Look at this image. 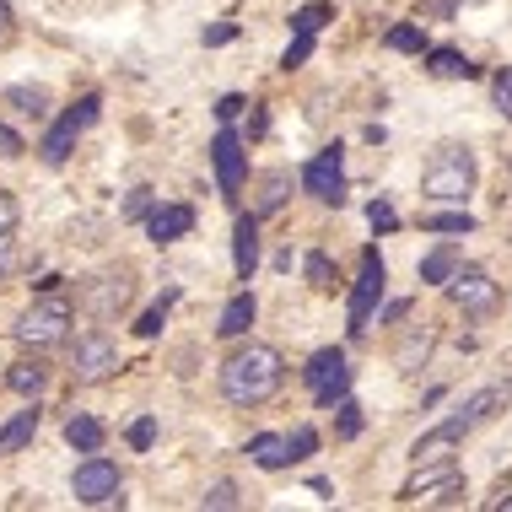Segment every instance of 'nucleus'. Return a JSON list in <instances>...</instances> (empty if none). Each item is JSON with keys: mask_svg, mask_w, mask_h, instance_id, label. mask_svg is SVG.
I'll return each mask as SVG.
<instances>
[{"mask_svg": "<svg viewBox=\"0 0 512 512\" xmlns=\"http://www.w3.org/2000/svg\"><path fill=\"white\" fill-rule=\"evenodd\" d=\"M281 383H286V356L275 345H243V351H232L221 362V399L238 410H254L265 399H275Z\"/></svg>", "mask_w": 512, "mask_h": 512, "instance_id": "1", "label": "nucleus"}, {"mask_svg": "<svg viewBox=\"0 0 512 512\" xmlns=\"http://www.w3.org/2000/svg\"><path fill=\"white\" fill-rule=\"evenodd\" d=\"M475 151L459 146V141H448V146H437L432 151V162L421 168V195L432 200V205H464L469 195H475Z\"/></svg>", "mask_w": 512, "mask_h": 512, "instance_id": "2", "label": "nucleus"}, {"mask_svg": "<svg viewBox=\"0 0 512 512\" xmlns=\"http://www.w3.org/2000/svg\"><path fill=\"white\" fill-rule=\"evenodd\" d=\"M71 297L60 292H44L27 302V313L17 318V340L27 345V351H54V345H71Z\"/></svg>", "mask_w": 512, "mask_h": 512, "instance_id": "3", "label": "nucleus"}, {"mask_svg": "<svg viewBox=\"0 0 512 512\" xmlns=\"http://www.w3.org/2000/svg\"><path fill=\"white\" fill-rule=\"evenodd\" d=\"M98 114H103V98H98V92H87V98H81L76 108H65V114L49 124V135L38 141V157H44L49 168H60V162L76 151L81 130H92V124H98Z\"/></svg>", "mask_w": 512, "mask_h": 512, "instance_id": "4", "label": "nucleus"}, {"mask_svg": "<svg viewBox=\"0 0 512 512\" xmlns=\"http://www.w3.org/2000/svg\"><path fill=\"white\" fill-rule=\"evenodd\" d=\"M302 383H308V394H313L318 410H335L340 399L351 394V367H345V351H340V345L313 351L308 367H302Z\"/></svg>", "mask_w": 512, "mask_h": 512, "instance_id": "5", "label": "nucleus"}, {"mask_svg": "<svg viewBox=\"0 0 512 512\" xmlns=\"http://www.w3.org/2000/svg\"><path fill=\"white\" fill-rule=\"evenodd\" d=\"M65 372H71V383H103L119 372V345L103 335V329H87V335L71 340V362H65Z\"/></svg>", "mask_w": 512, "mask_h": 512, "instance_id": "6", "label": "nucleus"}, {"mask_svg": "<svg viewBox=\"0 0 512 512\" xmlns=\"http://www.w3.org/2000/svg\"><path fill=\"white\" fill-rule=\"evenodd\" d=\"M383 286H389V270H383V259H378V248H367L362 254V275H356V286H351V308H345V318H351V340H362L367 329H372V313H378V302H383Z\"/></svg>", "mask_w": 512, "mask_h": 512, "instance_id": "7", "label": "nucleus"}, {"mask_svg": "<svg viewBox=\"0 0 512 512\" xmlns=\"http://www.w3.org/2000/svg\"><path fill=\"white\" fill-rule=\"evenodd\" d=\"M119 491H124V475H119V464H114V459H103V453H87V459L76 464V475H71V496H76L81 507L119 502Z\"/></svg>", "mask_w": 512, "mask_h": 512, "instance_id": "8", "label": "nucleus"}, {"mask_svg": "<svg viewBox=\"0 0 512 512\" xmlns=\"http://www.w3.org/2000/svg\"><path fill=\"white\" fill-rule=\"evenodd\" d=\"M448 297L464 318H491L496 308H502V286H496L480 265H459V275L448 281Z\"/></svg>", "mask_w": 512, "mask_h": 512, "instance_id": "9", "label": "nucleus"}, {"mask_svg": "<svg viewBox=\"0 0 512 512\" xmlns=\"http://www.w3.org/2000/svg\"><path fill=\"white\" fill-rule=\"evenodd\" d=\"M211 168H216V189L221 200H238V189L248 184V151H243V135L232 124H221L216 141H211Z\"/></svg>", "mask_w": 512, "mask_h": 512, "instance_id": "10", "label": "nucleus"}, {"mask_svg": "<svg viewBox=\"0 0 512 512\" xmlns=\"http://www.w3.org/2000/svg\"><path fill=\"white\" fill-rule=\"evenodd\" d=\"M130 297H135L130 270H103V275H87V281H81V308L92 318H119L130 308Z\"/></svg>", "mask_w": 512, "mask_h": 512, "instance_id": "11", "label": "nucleus"}, {"mask_svg": "<svg viewBox=\"0 0 512 512\" xmlns=\"http://www.w3.org/2000/svg\"><path fill=\"white\" fill-rule=\"evenodd\" d=\"M302 189H308L313 200H324V205H340L345 200V146H324L318 157L302 168Z\"/></svg>", "mask_w": 512, "mask_h": 512, "instance_id": "12", "label": "nucleus"}, {"mask_svg": "<svg viewBox=\"0 0 512 512\" xmlns=\"http://www.w3.org/2000/svg\"><path fill=\"white\" fill-rule=\"evenodd\" d=\"M464 432H469V421H464V415H448V421L432 426L426 437H415L410 459H415V464H448V459H453V448L464 442Z\"/></svg>", "mask_w": 512, "mask_h": 512, "instance_id": "13", "label": "nucleus"}, {"mask_svg": "<svg viewBox=\"0 0 512 512\" xmlns=\"http://www.w3.org/2000/svg\"><path fill=\"white\" fill-rule=\"evenodd\" d=\"M146 232H151V243H178V238H189L195 232V205H178V200H168V205H151V216H146Z\"/></svg>", "mask_w": 512, "mask_h": 512, "instance_id": "14", "label": "nucleus"}, {"mask_svg": "<svg viewBox=\"0 0 512 512\" xmlns=\"http://www.w3.org/2000/svg\"><path fill=\"white\" fill-rule=\"evenodd\" d=\"M259 211H238V227H232V270H238V281H254L259 270Z\"/></svg>", "mask_w": 512, "mask_h": 512, "instance_id": "15", "label": "nucleus"}, {"mask_svg": "<svg viewBox=\"0 0 512 512\" xmlns=\"http://www.w3.org/2000/svg\"><path fill=\"white\" fill-rule=\"evenodd\" d=\"M507 399H512V378H502V383H491V389H480V394H469L464 405H459V415H464V421H469V432H475V426H480V421H491V415L502 410Z\"/></svg>", "mask_w": 512, "mask_h": 512, "instance_id": "16", "label": "nucleus"}, {"mask_svg": "<svg viewBox=\"0 0 512 512\" xmlns=\"http://www.w3.org/2000/svg\"><path fill=\"white\" fill-rule=\"evenodd\" d=\"M254 292H238V297H232L227 302V308H221V324H216V335L221 340H243L248 335V329H254Z\"/></svg>", "mask_w": 512, "mask_h": 512, "instance_id": "17", "label": "nucleus"}, {"mask_svg": "<svg viewBox=\"0 0 512 512\" xmlns=\"http://www.w3.org/2000/svg\"><path fill=\"white\" fill-rule=\"evenodd\" d=\"M248 453H254L259 469H292V437L286 432H259L248 442Z\"/></svg>", "mask_w": 512, "mask_h": 512, "instance_id": "18", "label": "nucleus"}, {"mask_svg": "<svg viewBox=\"0 0 512 512\" xmlns=\"http://www.w3.org/2000/svg\"><path fill=\"white\" fill-rule=\"evenodd\" d=\"M459 265H464L459 248H453V243H437L432 254L421 259V281H426V286H448L453 275H459Z\"/></svg>", "mask_w": 512, "mask_h": 512, "instance_id": "19", "label": "nucleus"}, {"mask_svg": "<svg viewBox=\"0 0 512 512\" xmlns=\"http://www.w3.org/2000/svg\"><path fill=\"white\" fill-rule=\"evenodd\" d=\"M426 71H432L437 81H475L480 65H469L459 49H426Z\"/></svg>", "mask_w": 512, "mask_h": 512, "instance_id": "20", "label": "nucleus"}, {"mask_svg": "<svg viewBox=\"0 0 512 512\" xmlns=\"http://www.w3.org/2000/svg\"><path fill=\"white\" fill-rule=\"evenodd\" d=\"M426 356H432V329H410V335L399 340V351H394V367L405 372V378H415V372L426 367Z\"/></svg>", "mask_w": 512, "mask_h": 512, "instance_id": "21", "label": "nucleus"}, {"mask_svg": "<svg viewBox=\"0 0 512 512\" xmlns=\"http://www.w3.org/2000/svg\"><path fill=\"white\" fill-rule=\"evenodd\" d=\"M6 389H11V394H22V399H38V394L49 389V367H44V362H11Z\"/></svg>", "mask_w": 512, "mask_h": 512, "instance_id": "22", "label": "nucleus"}, {"mask_svg": "<svg viewBox=\"0 0 512 512\" xmlns=\"http://www.w3.org/2000/svg\"><path fill=\"white\" fill-rule=\"evenodd\" d=\"M103 437H108V426L98 415H71V421H65V442H71L76 453H98Z\"/></svg>", "mask_w": 512, "mask_h": 512, "instance_id": "23", "label": "nucleus"}, {"mask_svg": "<svg viewBox=\"0 0 512 512\" xmlns=\"http://www.w3.org/2000/svg\"><path fill=\"white\" fill-rule=\"evenodd\" d=\"M286 195H292V173L286 168H270L265 178H259V200H254V211L259 216H275L286 205Z\"/></svg>", "mask_w": 512, "mask_h": 512, "instance_id": "24", "label": "nucleus"}, {"mask_svg": "<svg viewBox=\"0 0 512 512\" xmlns=\"http://www.w3.org/2000/svg\"><path fill=\"white\" fill-rule=\"evenodd\" d=\"M0 103L17 108V114L33 119V124L49 119V92H44V87H6V98H0Z\"/></svg>", "mask_w": 512, "mask_h": 512, "instance_id": "25", "label": "nucleus"}, {"mask_svg": "<svg viewBox=\"0 0 512 512\" xmlns=\"http://www.w3.org/2000/svg\"><path fill=\"white\" fill-rule=\"evenodd\" d=\"M33 432H38V405H27V410H17L6 426H0V453L27 448V442H33Z\"/></svg>", "mask_w": 512, "mask_h": 512, "instance_id": "26", "label": "nucleus"}, {"mask_svg": "<svg viewBox=\"0 0 512 512\" xmlns=\"http://www.w3.org/2000/svg\"><path fill=\"white\" fill-rule=\"evenodd\" d=\"M383 49H394V54H421L426 49V33H421V22H399L383 33Z\"/></svg>", "mask_w": 512, "mask_h": 512, "instance_id": "27", "label": "nucleus"}, {"mask_svg": "<svg viewBox=\"0 0 512 512\" xmlns=\"http://www.w3.org/2000/svg\"><path fill=\"white\" fill-rule=\"evenodd\" d=\"M421 227L426 232H448V238H464V232H475V216L469 211H432V216H421Z\"/></svg>", "mask_w": 512, "mask_h": 512, "instance_id": "28", "label": "nucleus"}, {"mask_svg": "<svg viewBox=\"0 0 512 512\" xmlns=\"http://www.w3.org/2000/svg\"><path fill=\"white\" fill-rule=\"evenodd\" d=\"M335 437H340V442H351V437H362V405H356V399H351V394H345V399H340V405H335Z\"/></svg>", "mask_w": 512, "mask_h": 512, "instance_id": "29", "label": "nucleus"}, {"mask_svg": "<svg viewBox=\"0 0 512 512\" xmlns=\"http://www.w3.org/2000/svg\"><path fill=\"white\" fill-rule=\"evenodd\" d=\"M302 275H308L313 292H335V265H329V254H308L302 259Z\"/></svg>", "mask_w": 512, "mask_h": 512, "instance_id": "30", "label": "nucleus"}, {"mask_svg": "<svg viewBox=\"0 0 512 512\" xmlns=\"http://www.w3.org/2000/svg\"><path fill=\"white\" fill-rule=\"evenodd\" d=\"M329 22V0H308L302 11H292V33H313L318 38V27Z\"/></svg>", "mask_w": 512, "mask_h": 512, "instance_id": "31", "label": "nucleus"}, {"mask_svg": "<svg viewBox=\"0 0 512 512\" xmlns=\"http://www.w3.org/2000/svg\"><path fill=\"white\" fill-rule=\"evenodd\" d=\"M173 297H178V292H162V302H157V308H146V313H141V324H135V335H141V340L162 335V324H168V308H173Z\"/></svg>", "mask_w": 512, "mask_h": 512, "instance_id": "32", "label": "nucleus"}, {"mask_svg": "<svg viewBox=\"0 0 512 512\" xmlns=\"http://www.w3.org/2000/svg\"><path fill=\"white\" fill-rule=\"evenodd\" d=\"M286 437H292V464H308L318 453V432H313V426H297V432H286Z\"/></svg>", "mask_w": 512, "mask_h": 512, "instance_id": "33", "label": "nucleus"}, {"mask_svg": "<svg viewBox=\"0 0 512 512\" xmlns=\"http://www.w3.org/2000/svg\"><path fill=\"white\" fill-rule=\"evenodd\" d=\"M200 502H205V507H216V512H227V507H238L243 496H238V486H232V480H216V486L205 491Z\"/></svg>", "mask_w": 512, "mask_h": 512, "instance_id": "34", "label": "nucleus"}, {"mask_svg": "<svg viewBox=\"0 0 512 512\" xmlns=\"http://www.w3.org/2000/svg\"><path fill=\"white\" fill-rule=\"evenodd\" d=\"M491 103H496V114H502V119H512V71L491 76Z\"/></svg>", "mask_w": 512, "mask_h": 512, "instance_id": "35", "label": "nucleus"}, {"mask_svg": "<svg viewBox=\"0 0 512 512\" xmlns=\"http://www.w3.org/2000/svg\"><path fill=\"white\" fill-rule=\"evenodd\" d=\"M308 54H313V33H297L292 44H286V54H281V71H297Z\"/></svg>", "mask_w": 512, "mask_h": 512, "instance_id": "36", "label": "nucleus"}, {"mask_svg": "<svg viewBox=\"0 0 512 512\" xmlns=\"http://www.w3.org/2000/svg\"><path fill=\"white\" fill-rule=\"evenodd\" d=\"M232 38H238V22H211V27L200 33V44H205V49H227Z\"/></svg>", "mask_w": 512, "mask_h": 512, "instance_id": "37", "label": "nucleus"}, {"mask_svg": "<svg viewBox=\"0 0 512 512\" xmlns=\"http://www.w3.org/2000/svg\"><path fill=\"white\" fill-rule=\"evenodd\" d=\"M151 442H157V421H151V415H141V421L130 426V448H135V453H146Z\"/></svg>", "mask_w": 512, "mask_h": 512, "instance_id": "38", "label": "nucleus"}, {"mask_svg": "<svg viewBox=\"0 0 512 512\" xmlns=\"http://www.w3.org/2000/svg\"><path fill=\"white\" fill-rule=\"evenodd\" d=\"M17 195H11V189H0V238H6V232H17Z\"/></svg>", "mask_w": 512, "mask_h": 512, "instance_id": "39", "label": "nucleus"}, {"mask_svg": "<svg viewBox=\"0 0 512 512\" xmlns=\"http://www.w3.org/2000/svg\"><path fill=\"white\" fill-rule=\"evenodd\" d=\"M367 221H372L378 232H394V221H399V216H394V205H389V200H372V205H367Z\"/></svg>", "mask_w": 512, "mask_h": 512, "instance_id": "40", "label": "nucleus"}, {"mask_svg": "<svg viewBox=\"0 0 512 512\" xmlns=\"http://www.w3.org/2000/svg\"><path fill=\"white\" fill-rule=\"evenodd\" d=\"M124 216H130V221H146V216H151V189H130V200H124Z\"/></svg>", "mask_w": 512, "mask_h": 512, "instance_id": "41", "label": "nucleus"}, {"mask_svg": "<svg viewBox=\"0 0 512 512\" xmlns=\"http://www.w3.org/2000/svg\"><path fill=\"white\" fill-rule=\"evenodd\" d=\"M22 151H27V141H22L17 130H6V124H0V157L11 162V157H22Z\"/></svg>", "mask_w": 512, "mask_h": 512, "instance_id": "42", "label": "nucleus"}, {"mask_svg": "<svg viewBox=\"0 0 512 512\" xmlns=\"http://www.w3.org/2000/svg\"><path fill=\"white\" fill-rule=\"evenodd\" d=\"M243 108H248V103L238 98V92H227V98H221V103H216V119H221V124H232V119H238V114H243Z\"/></svg>", "mask_w": 512, "mask_h": 512, "instance_id": "43", "label": "nucleus"}, {"mask_svg": "<svg viewBox=\"0 0 512 512\" xmlns=\"http://www.w3.org/2000/svg\"><path fill=\"white\" fill-rule=\"evenodd\" d=\"M6 270H11V232L0 238V281H6Z\"/></svg>", "mask_w": 512, "mask_h": 512, "instance_id": "44", "label": "nucleus"}, {"mask_svg": "<svg viewBox=\"0 0 512 512\" xmlns=\"http://www.w3.org/2000/svg\"><path fill=\"white\" fill-rule=\"evenodd\" d=\"M410 313V302H389V308H383V324H394V318H405Z\"/></svg>", "mask_w": 512, "mask_h": 512, "instance_id": "45", "label": "nucleus"}, {"mask_svg": "<svg viewBox=\"0 0 512 512\" xmlns=\"http://www.w3.org/2000/svg\"><path fill=\"white\" fill-rule=\"evenodd\" d=\"M0 33H11V0H0Z\"/></svg>", "mask_w": 512, "mask_h": 512, "instance_id": "46", "label": "nucleus"}]
</instances>
